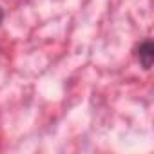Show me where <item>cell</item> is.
<instances>
[{
    "label": "cell",
    "mask_w": 154,
    "mask_h": 154,
    "mask_svg": "<svg viewBox=\"0 0 154 154\" xmlns=\"http://www.w3.org/2000/svg\"><path fill=\"white\" fill-rule=\"evenodd\" d=\"M136 54H138V62L141 63V67L149 71V69L152 67V60H154V47H152V42H150V40L141 42Z\"/></svg>",
    "instance_id": "6da1fadb"
},
{
    "label": "cell",
    "mask_w": 154,
    "mask_h": 154,
    "mask_svg": "<svg viewBox=\"0 0 154 154\" xmlns=\"http://www.w3.org/2000/svg\"><path fill=\"white\" fill-rule=\"evenodd\" d=\"M2 18H4V11H2V8H0V22H2Z\"/></svg>",
    "instance_id": "7a4b0ae2"
}]
</instances>
